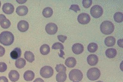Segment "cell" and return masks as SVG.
I'll use <instances>...</instances> for the list:
<instances>
[{
  "label": "cell",
  "mask_w": 123,
  "mask_h": 82,
  "mask_svg": "<svg viewBox=\"0 0 123 82\" xmlns=\"http://www.w3.org/2000/svg\"><path fill=\"white\" fill-rule=\"evenodd\" d=\"M57 38H58V39L59 41L61 42L62 43H64L65 41L67 39V37L66 36H65V35H57Z\"/></svg>",
  "instance_id": "33"
},
{
  "label": "cell",
  "mask_w": 123,
  "mask_h": 82,
  "mask_svg": "<svg viewBox=\"0 0 123 82\" xmlns=\"http://www.w3.org/2000/svg\"><path fill=\"white\" fill-rule=\"evenodd\" d=\"M28 10L25 6H19L16 9V13L20 16H24L27 14Z\"/></svg>",
  "instance_id": "15"
},
{
  "label": "cell",
  "mask_w": 123,
  "mask_h": 82,
  "mask_svg": "<svg viewBox=\"0 0 123 82\" xmlns=\"http://www.w3.org/2000/svg\"><path fill=\"white\" fill-rule=\"evenodd\" d=\"M69 79L73 82H79L83 79V75L80 70L74 69L69 72Z\"/></svg>",
  "instance_id": "3"
},
{
  "label": "cell",
  "mask_w": 123,
  "mask_h": 82,
  "mask_svg": "<svg viewBox=\"0 0 123 82\" xmlns=\"http://www.w3.org/2000/svg\"><path fill=\"white\" fill-rule=\"evenodd\" d=\"M72 49L74 54L79 55L82 53L84 51V46L82 44L77 43L73 45Z\"/></svg>",
  "instance_id": "13"
},
{
  "label": "cell",
  "mask_w": 123,
  "mask_h": 82,
  "mask_svg": "<svg viewBox=\"0 0 123 82\" xmlns=\"http://www.w3.org/2000/svg\"><path fill=\"white\" fill-rule=\"evenodd\" d=\"M40 52L42 55H47L50 52V48L47 44H43L40 48Z\"/></svg>",
  "instance_id": "25"
},
{
  "label": "cell",
  "mask_w": 123,
  "mask_h": 82,
  "mask_svg": "<svg viewBox=\"0 0 123 82\" xmlns=\"http://www.w3.org/2000/svg\"><path fill=\"white\" fill-rule=\"evenodd\" d=\"M52 48L54 50H63L64 49V47L63 45L59 42H57L55 43L52 46Z\"/></svg>",
  "instance_id": "29"
},
{
  "label": "cell",
  "mask_w": 123,
  "mask_h": 82,
  "mask_svg": "<svg viewBox=\"0 0 123 82\" xmlns=\"http://www.w3.org/2000/svg\"><path fill=\"white\" fill-rule=\"evenodd\" d=\"M60 54H59V56L61 57H62L63 59H64V57H63V55H65V53H64V51L62 50H60Z\"/></svg>",
  "instance_id": "38"
},
{
  "label": "cell",
  "mask_w": 123,
  "mask_h": 82,
  "mask_svg": "<svg viewBox=\"0 0 123 82\" xmlns=\"http://www.w3.org/2000/svg\"><path fill=\"white\" fill-rule=\"evenodd\" d=\"M102 82V81H97V82Z\"/></svg>",
  "instance_id": "41"
},
{
  "label": "cell",
  "mask_w": 123,
  "mask_h": 82,
  "mask_svg": "<svg viewBox=\"0 0 123 82\" xmlns=\"http://www.w3.org/2000/svg\"><path fill=\"white\" fill-rule=\"evenodd\" d=\"M54 74L53 68L49 66H46L41 68L40 74L41 76L45 78H49L53 76Z\"/></svg>",
  "instance_id": "5"
},
{
  "label": "cell",
  "mask_w": 123,
  "mask_h": 82,
  "mask_svg": "<svg viewBox=\"0 0 123 82\" xmlns=\"http://www.w3.org/2000/svg\"><path fill=\"white\" fill-rule=\"evenodd\" d=\"M76 59L73 57H69L67 58L65 62V64L69 68H74L76 64Z\"/></svg>",
  "instance_id": "17"
},
{
  "label": "cell",
  "mask_w": 123,
  "mask_h": 82,
  "mask_svg": "<svg viewBox=\"0 0 123 82\" xmlns=\"http://www.w3.org/2000/svg\"><path fill=\"white\" fill-rule=\"evenodd\" d=\"M8 77L12 82H15L19 79V74L17 71L13 70L9 72Z\"/></svg>",
  "instance_id": "14"
},
{
  "label": "cell",
  "mask_w": 123,
  "mask_h": 82,
  "mask_svg": "<svg viewBox=\"0 0 123 82\" xmlns=\"http://www.w3.org/2000/svg\"><path fill=\"white\" fill-rule=\"evenodd\" d=\"M117 52L114 48H109L105 51V55L109 58H113L116 57Z\"/></svg>",
  "instance_id": "23"
},
{
  "label": "cell",
  "mask_w": 123,
  "mask_h": 82,
  "mask_svg": "<svg viewBox=\"0 0 123 82\" xmlns=\"http://www.w3.org/2000/svg\"><path fill=\"white\" fill-rule=\"evenodd\" d=\"M17 1L18 2V3H19V4H23V3H24V2H25L26 1V0H25V1H23V0H22V1H18L17 0Z\"/></svg>",
  "instance_id": "39"
},
{
  "label": "cell",
  "mask_w": 123,
  "mask_h": 82,
  "mask_svg": "<svg viewBox=\"0 0 123 82\" xmlns=\"http://www.w3.org/2000/svg\"><path fill=\"white\" fill-rule=\"evenodd\" d=\"M14 36L11 32L4 31L0 34V43L5 46H9L14 41Z\"/></svg>",
  "instance_id": "1"
},
{
  "label": "cell",
  "mask_w": 123,
  "mask_h": 82,
  "mask_svg": "<svg viewBox=\"0 0 123 82\" xmlns=\"http://www.w3.org/2000/svg\"><path fill=\"white\" fill-rule=\"evenodd\" d=\"M117 44L119 47L123 48V39L118 40L117 41Z\"/></svg>",
  "instance_id": "36"
},
{
  "label": "cell",
  "mask_w": 123,
  "mask_h": 82,
  "mask_svg": "<svg viewBox=\"0 0 123 82\" xmlns=\"http://www.w3.org/2000/svg\"><path fill=\"white\" fill-rule=\"evenodd\" d=\"M115 29L113 24L110 21H105L101 24L100 30L103 34L109 35L113 33Z\"/></svg>",
  "instance_id": "2"
},
{
  "label": "cell",
  "mask_w": 123,
  "mask_h": 82,
  "mask_svg": "<svg viewBox=\"0 0 123 82\" xmlns=\"http://www.w3.org/2000/svg\"><path fill=\"white\" fill-rule=\"evenodd\" d=\"M42 14L43 17L46 18H49L52 16L53 14V10L51 7H45L42 12Z\"/></svg>",
  "instance_id": "24"
},
{
  "label": "cell",
  "mask_w": 123,
  "mask_h": 82,
  "mask_svg": "<svg viewBox=\"0 0 123 82\" xmlns=\"http://www.w3.org/2000/svg\"><path fill=\"white\" fill-rule=\"evenodd\" d=\"M33 82H44L43 80L41 79V78H37Z\"/></svg>",
  "instance_id": "37"
},
{
  "label": "cell",
  "mask_w": 123,
  "mask_h": 82,
  "mask_svg": "<svg viewBox=\"0 0 123 82\" xmlns=\"http://www.w3.org/2000/svg\"><path fill=\"white\" fill-rule=\"evenodd\" d=\"M45 30L48 34L54 35L57 32L58 27L55 24L53 23H49L46 26Z\"/></svg>",
  "instance_id": "8"
},
{
  "label": "cell",
  "mask_w": 123,
  "mask_h": 82,
  "mask_svg": "<svg viewBox=\"0 0 123 82\" xmlns=\"http://www.w3.org/2000/svg\"><path fill=\"white\" fill-rule=\"evenodd\" d=\"M35 76V74L32 71L28 70L25 71L24 75V80L27 81H32Z\"/></svg>",
  "instance_id": "18"
},
{
  "label": "cell",
  "mask_w": 123,
  "mask_h": 82,
  "mask_svg": "<svg viewBox=\"0 0 123 82\" xmlns=\"http://www.w3.org/2000/svg\"><path fill=\"white\" fill-rule=\"evenodd\" d=\"M29 27L28 23L25 20H21L18 22L17 25L18 30L21 32H25L28 30Z\"/></svg>",
  "instance_id": "11"
},
{
  "label": "cell",
  "mask_w": 123,
  "mask_h": 82,
  "mask_svg": "<svg viewBox=\"0 0 123 82\" xmlns=\"http://www.w3.org/2000/svg\"><path fill=\"white\" fill-rule=\"evenodd\" d=\"M123 13L121 12L115 13L114 16V19L115 21L117 23H121L123 21Z\"/></svg>",
  "instance_id": "27"
},
{
  "label": "cell",
  "mask_w": 123,
  "mask_h": 82,
  "mask_svg": "<svg viewBox=\"0 0 123 82\" xmlns=\"http://www.w3.org/2000/svg\"><path fill=\"white\" fill-rule=\"evenodd\" d=\"M98 45L95 42H91L87 46V50L89 52L94 53L98 49Z\"/></svg>",
  "instance_id": "26"
},
{
  "label": "cell",
  "mask_w": 123,
  "mask_h": 82,
  "mask_svg": "<svg viewBox=\"0 0 123 82\" xmlns=\"http://www.w3.org/2000/svg\"><path fill=\"white\" fill-rule=\"evenodd\" d=\"M67 78L66 72H60L56 75V80L57 82H64Z\"/></svg>",
  "instance_id": "20"
},
{
  "label": "cell",
  "mask_w": 123,
  "mask_h": 82,
  "mask_svg": "<svg viewBox=\"0 0 123 82\" xmlns=\"http://www.w3.org/2000/svg\"><path fill=\"white\" fill-rule=\"evenodd\" d=\"M92 0H83V5L84 7L88 8L92 5Z\"/></svg>",
  "instance_id": "30"
},
{
  "label": "cell",
  "mask_w": 123,
  "mask_h": 82,
  "mask_svg": "<svg viewBox=\"0 0 123 82\" xmlns=\"http://www.w3.org/2000/svg\"><path fill=\"white\" fill-rule=\"evenodd\" d=\"M87 75L89 79L94 81L98 80L101 76V71L98 68H91L89 69L87 73Z\"/></svg>",
  "instance_id": "4"
},
{
  "label": "cell",
  "mask_w": 123,
  "mask_h": 82,
  "mask_svg": "<svg viewBox=\"0 0 123 82\" xmlns=\"http://www.w3.org/2000/svg\"><path fill=\"white\" fill-rule=\"evenodd\" d=\"M90 20L91 18L89 14L86 13H81L78 17V21L80 24H87L90 22Z\"/></svg>",
  "instance_id": "7"
},
{
  "label": "cell",
  "mask_w": 123,
  "mask_h": 82,
  "mask_svg": "<svg viewBox=\"0 0 123 82\" xmlns=\"http://www.w3.org/2000/svg\"><path fill=\"white\" fill-rule=\"evenodd\" d=\"M0 82H8V80L6 76L0 77Z\"/></svg>",
  "instance_id": "35"
},
{
  "label": "cell",
  "mask_w": 123,
  "mask_h": 82,
  "mask_svg": "<svg viewBox=\"0 0 123 82\" xmlns=\"http://www.w3.org/2000/svg\"><path fill=\"white\" fill-rule=\"evenodd\" d=\"M6 52V50L4 48L0 45V57H3L4 55Z\"/></svg>",
  "instance_id": "34"
},
{
  "label": "cell",
  "mask_w": 123,
  "mask_h": 82,
  "mask_svg": "<svg viewBox=\"0 0 123 82\" xmlns=\"http://www.w3.org/2000/svg\"><path fill=\"white\" fill-rule=\"evenodd\" d=\"M7 69V64L4 62H0V72H4Z\"/></svg>",
  "instance_id": "31"
},
{
  "label": "cell",
  "mask_w": 123,
  "mask_h": 82,
  "mask_svg": "<svg viewBox=\"0 0 123 82\" xmlns=\"http://www.w3.org/2000/svg\"><path fill=\"white\" fill-rule=\"evenodd\" d=\"M24 56L25 60L30 63H32L35 60L34 55L31 51H27L25 52Z\"/></svg>",
  "instance_id": "22"
},
{
  "label": "cell",
  "mask_w": 123,
  "mask_h": 82,
  "mask_svg": "<svg viewBox=\"0 0 123 82\" xmlns=\"http://www.w3.org/2000/svg\"><path fill=\"white\" fill-rule=\"evenodd\" d=\"M0 25L2 28L4 29H7L10 27L11 22L7 19L6 16L3 14H0Z\"/></svg>",
  "instance_id": "9"
},
{
  "label": "cell",
  "mask_w": 123,
  "mask_h": 82,
  "mask_svg": "<svg viewBox=\"0 0 123 82\" xmlns=\"http://www.w3.org/2000/svg\"><path fill=\"white\" fill-rule=\"evenodd\" d=\"M1 2L0 1V7H1Z\"/></svg>",
  "instance_id": "40"
},
{
  "label": "cell",
  "mask_w": 123,
  "mask_h": 82,
  "mask_svg": "<svg viewBox=\"0 0 123 82\" xmlns=\"http://www.w3.org/2000/svg\"><path fill=\"white\" fill-rule=\"evenodd\" d=\"M87 62L88 64L91 66L97 65L98 62V58L97 55L92 54L89 55L87 57Z\"/></svg>",
  "instance_id": "12"
},
{
  "label": "cell",
  "mask_w": 123,
  "mask_h": 82,
  "mask_svg": "<svg viewBox=\"0 0 123 82\" xmlns=\"http://www.w3.org/2000/svg\"><path fill=\"white\" fill-rule=\"evenodd\" d=\"M55 70L57 72H66L67 71V68L65 66L62 64H57L56 65L55 67Z\"/></svg>",
  "instance_id": "28"
},
{
  "label": "cell",
  "mask_w": 123,
  "mask_h": 82,
  "mask_svg": "<svg viewBox=\"0 0 123 82\" xmlns=\"http://www.w3.org/2000/svg\"><path fill=\"white\" fill-rule=\"evenodd\" d=\"M103 13V9L101 6L98 5L94 6L90 9L91 15L95 18H98L101 17Z\"/></svg>",
  "instance_id": "6"
},
{
  "label": "cell",
  "mask_w": 123,
  "mask_h": 82,
  "mask_svg": "<svg viewBox=\"0 0 123 82\" xmlns=\"http://www.w3.org/2000/svg\"><path fill=\"white\" fill-rule=\"evenodd\" d=\"M15 65L17 68L18 69H21L25 66L26 65V61L23 58H19L16 60Z\"/></svg>",
  "instance_id": "21"
},
{
  "label": "cell",
  "mask_w": 123,
  "mask_h": 82,
  "mask_svg": "<svg viewBox=\"0 0 123 82\" xmlns=\"http://www.w3.org/2000/svg\"><path fill=\"white\" fill-rule=\"evenodd\" d=\"M69 10H73L76 13H77L78 11H80V7H79V6L78 5L73 4L71 5V7H70Z\"/></svg>",
  "instance_id": "32"
},
{
  "label": "cell",
  "mask_w": 123,
  "mask_h": 82,
  "mask_svg": "<svg viewBox=\"0 0 123 82\" xmlns=\"http://www.w3.org/2000/svg\"><path fill=\"white\" fill-rule=\"evenodd\" d=\"M14 7L10 3H6L3 5L2 10L3 13L7 14H12L14 11Z\"/></svg>",
  "instance_id": "10"
},
{
  "label": "cell",
  "mask_w": 123,
  "mask_h": 82,
  "mask_svg": "<svg viewBox=\"0 0 123 82\" xmlns=\"http://www.w3.org/2000/svg\"><path fill=\"white\" fill-rule=\"evenodd\" d=\"M21 49L19 48H16L10 52V55L13 60H17L21 57Z\"/></svg>",
  "instance_id": "16"
},
{
  "label": "cell",
  "mask_w": 123,
  "mask_h": 82,
  "mask_svg": "<svg viewBox=\"0 0 123 82\" xmlns=\"http://www.w3.org/2000/svg\"><path fill=\"white\" fill-rule=\"evenodd\" d=\"M116 43V39L115 37L110 36L107 37L105 39V45H106L107 47H111L113 46Z\"/></svg>",
  "instance_id": "19"
}]
</instances>
